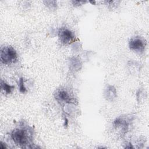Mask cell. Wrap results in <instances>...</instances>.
I'll return each instance as SVG.
<instances>
[{
	"mask_svg": "<svg viewBox=\"0 0 149 149\" xmlns=\"http://www.w3.org/2000/svg\"><path fill=\"white\" fill-rule=\"evenodd\" d=\"M13 142L23 148H31L32 132L27 127H20L13 129L10 133Z\"/></svg>",
	"mask_w": 149,
	"mask_h": 149,
	"instance_id": "1",
	"label": "cell"
},
{
	"mask_svg": "<svg viewBox=\"0 0 149 149\" xmlns=\"http://www.w3.org/2000/svg\"><path fill=\"white\" fill-rule=\"evenodd\" d=\"M1 62L4 65H10L17 60V54L12 47H4L1 51Z\"/></svg>",
	"mask_w": 149,
	"mask_h": 149,
	"instance_id": "2",
	"label": "cell"
},
{
	"mask_svg": "<svg viewBox=\"0 0 149 149\" xmlns=\"http://www.w3.org/2000/svg\"><path fill=\"white\" fill-rule=\"evenodd\" d=\"M129 46L131 50L137 53H142L145 49L146 42L140 37H135L130 40Z\"/></svg>",
	"mask_w": 149,
	"mask_h": 149,
	"instance_id": "3",
	"label": "cell"
},
{
	"mask_svg": "<svg viewBox=\"0 0 149 149\" xmlns=\"http://www.w3.org/2000/svg\"><path fill=\"white\" fill-rule=\"evenodd\" d=\"M58 37L61 42L64 44H69L75 38L74 33L67 28H61L58 32Z\"/></svg>",
	"mask_w": 149,
	"mask_h": 149,
	"instance_id": "4",
	"label": "cell"
},
{
	"mask_svg": "<svg viewBox=\"0 0 149 149\" xmlns=\"http://www.w3.org/2000/svg\"><path fill=\"white\" fill-rule=\"evenodd\" d=\"M114 126L116 129H119L121 133L125 134L127 131L129 127V120L124 117L118 118L113 122Z\"/></svg>",
	"mask_w": 149,
	"mask_h": 149,
	"instance_id": "5",
	"label": "cell"
},
{
	"mask_svg": "<svg viewBox=\"0 0 149 149\" xmlns=\"http://www.w3.org/2000/svg\"><path fill=\"white\" fill-rule=\"evenodd\" d=\"M55 98L59 102H68L70 103L72 98L69 93L65 90H60L56 92Z\"/></svg>",
	"mask_w": 149,
	"mask_h": 149,
	"instance_id": "6",
	"label": "cell"
},
{
	"mask_svg": "<svg viewBox=\"0 0 149 149\" xmlns=\"http://www.w3.org/2000/svg\"><path fill=\"white\" fill-rule=\"evenodd\" d=\"M105 94L106 97L108 100H112L113 98H115L116 95V91L115 88L112 86H108L106 89Z\"/></svg>",
	"mask_w": 149,
	"mask_h": 149,
	"instance_id": "7",
	"label": "cell"
},
{
	"mask_svg": "<svg viewBox=\"0 0 149 149\" xmlns=\"http://www.w3.org/2000/svg\"><path fill=\"white\" fill-rule=\"evenodd\" d=\"M13 86H10L5 81H3L2 80H1V88L2 90L5 92L6 94H9L12 92V90L14 88Z\"/></svg>",
	"mask_w": 149,
	"mask_h": 149,
	"instance_id": "8",
	"label": "cell"
},
{
	"mask_svg": "<svg viewBox=\"0 0 149 149\" xmlns=\"http://www.w3.org/2000/svg\"><path fill=\"white\" fill-rule=\"evenodd\" d=\"M19 90L21 93H24L25 92L27 91V89L24 86V80L23 78H21L19 80Z\"/></svg>",
	"mask_w": 149,
	"mask_h": 149,
	"instance_id": "9",
	"label": "cell"
}]
</instances>
